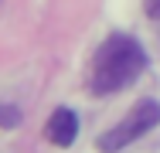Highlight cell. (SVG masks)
<instances>
[{"label": "cell", "instance_id": "obj_2", "mask_svg": "<svg viewBox=\"0 0 160 153\" xmlns=\"http://www.w3.org/2000/svg\"><path fill=\"white\" fill-rule=\"evenodd\" d=\"M157 126H160V102L157 99H143V102L133 106V112L123 122H116L112 129H106L99 136V150L102 153H119V150H126L129 143H136L143 133L157 129Z\"/></svg>", "mask_w": 160, "mask_h": 153}, {"label": "cell", "instance_id": "obj_3", "mask_svg": "<svg viewBox=\"0 0 160 153\" xmlns=\"http://www.w3.org/2000/svg\"><path fill=\"white\" fill-rule=\"evenodd\" d=\"M44 136L55 143V146H72L75 136H78V116L68 109V106H58L51 112V119L44 126Z\"/></svg>", "mask_w": 160, "mask_h": 153}, {"label": "cell", "instance_id": "obj_4", "mask_svg": "<svg viewBox=\"0 0 160 153\" xmlns=\"http://www.w3.org/2000/svg\"><path fill=\"white\" fill-rule=\"evenodd\" d=\"M21 119H24V116H21V109H17V106L0 102V126H7V129H10V126H21Z\"/></svg>", "mask_w": 160, "mask_h": 153}, {"label": "cell", "instance_id": "obj_1", "mask_svg": "<svg viewBox=\"0 0 160 153\" xmlns=\"http://www.w3.org/2000/svg\"><path fill=\"white\" fill-rule=\"evenodd\" d=\"M147 68V51L136 37L129 34H112L102 41V48L96 51L92 61V78L89 85L96 95H109V92H119L133 85Z\"/></svg>", "mask_w": 160, "mask_h": 153}, {"label": "cell", "instance_id": "obj_5", "mask_svg": "<svg viewBox=\"0 0 160 153\" xmlns=\"http://www.w3.org/2000/svg\"><path fill=\"white\" fill-rule=\"evenodd\" d=\"M143 10L150 21H160V0H143Z\"/></svg>", "mask_w": 160, "mask_h": 153}]
</instances>
